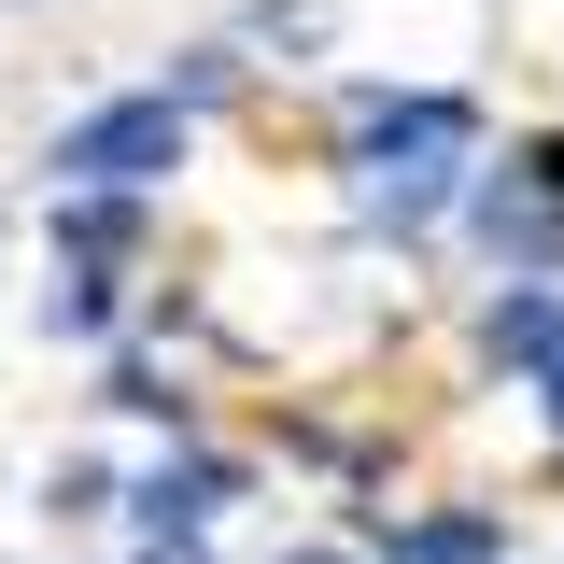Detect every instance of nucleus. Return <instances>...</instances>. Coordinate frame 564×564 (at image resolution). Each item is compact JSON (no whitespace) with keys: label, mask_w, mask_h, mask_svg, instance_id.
Returning a JSON list of instances; mask_svg holds the SVG:
<instances>
[{"label":"nucleus","mask_w":564,"mask_h":564,"mask_svg":"<svg viewBox=\"0 0 564 564\" xmlns=\"http://www.w3.org/2000/svg\"><path fill=\"white\" fill-rule=\"evenodd\" d=\"M466 155H480V113L466 99H437V85H410V99H352V212L367 226H437L452 212V184H466Z\"/></svg>","instance_id":"f257e3e1"},{"label":"nucleus","mask_w":564,"mask_h":564,"mask_svg":"<svg viewBox=\"0 0 564 564\" xmlns=\"http://www.w3.org/2000/svg\"><path fill=\"white\" fill-rule=\"evenodd\" d=\"M184 128H198V113H184L170 85H155V99H99V113H70V128H57L43 170L85 184V198H141V184H170V170H184Z\"/></svg>","instance_id":"f03ea898"},{"label":"nucleus","mask_w":564,"mask_h":564,"mask_svg":"<svg viewBox=\"0 0 564 564\" xmlns=\"http://www.w3.org/2000/svg\"><path fill=\"white\" fill-rule=\"evenodd\" d=\"M226 494H240V466H212V452H198V466H155V480L128 494V522L155 536V551H198V536H212V508H226Z\"/></svg>","instance_id":"7ed1b4c3"},{"label":"nucleus","mask_w":564,"mask_h":564,"mask_svg":"<svg viewBox=\"0 0 564 564\" xmlns=\"http://www.w3.org/2000/svg\"><path fill=\"white\" fill-rule=\"evenodd\" d=\"M480 226H494V254H564V184L522 155V184H494V198H480Z\"/></svg>","instance_id":"20e7f679"},{"label":"nucleus","mask_w":564,"mask_h":564,"mask_svg":"<svg viewBox=\"0 0 564 564\" xmlns=\"http://www.w3.org/2000/svg\"><path fill=\"white\" fill-rule=\"evenodd\" d=\"M113 311H128V296H113V254H70V269L43 282V325H57V339H113Z\"/></svg>","instance_id":"39448f33"},{"label":"nucleus","mask_w":564,"mask_h":564,"mask_svg":"<svg viewBox=\"0 0 564 564\" xmlns=\"http://www.w3.org/2000/svg\"><path fill=\"white\" fill-rule=\"evenodd\" d=\"M113 410H141V423H184V381H170V367H141V352H128V367H113Z\"/></svg>","instance_id":"423d86ee"},{"label":"nucleus","mask_w":564,"mask_h":564,"mask_svg":"<svg viewBox=\"0 0 564 564\" xmlns=\"http://www.w3.org/2000/svg\"><path fill=\"white\" fill-rule=\"evenodd\" d=\"M536 381H551V423H564V325L536 339Z\"/></svg>","instance_id":"0eeeda50"},{"label":"nucleus","mask_w":564,"mask_h":564,"mask_svg":"<svg viewBox=\"0 0 564 564\" xmlns=\"http://www.w3.org/2000/svg\"><path fill=\"white\" fill-rule=\"evenodd\" d=\"M296 564H367V551H296Z\"/></svg>","instance_id":"6e6552de"},{"label":"nucleus","mask_w":564,"mask_h":564,"mask_svg":"<svg viewBox=\"0 0 564 564\" xmlns=\"http://www.w3.org/2000/svg\"><path fill=\"white\" fill-rule=\"evenodd\" d=\"M536 170H551V184H564V141H551V155H536Z\"/></svg>","instance_id":"1a4fd4ad"}]
</instances>
